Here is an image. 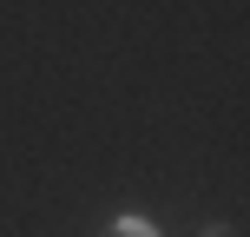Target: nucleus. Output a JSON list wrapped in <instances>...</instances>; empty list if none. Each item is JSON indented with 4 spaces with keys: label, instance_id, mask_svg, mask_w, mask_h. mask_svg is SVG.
I'll list each match as a JSON object with an SVG mask.
<instances>
[{
    "label": "nucleus",
    "instance_id": "2",
    "mask_svg": "<svg viewBox=\"0 0 250 237\" xmlns=\"http://www.w3.org/2000/svg\"><path fill=\"white\" fill-rule=\"evenodd\" d=\"M198 237H237V224H204Z\"/></svg>",
    "mask_w": 250,
    "mask_h": 237
},
{
    "label": "nucleus",
    "instance_id": "1",
    "mask_svg": "<svg viewBox=\"0 0 250 237\" xmlns=\"http://www.w3.org/2000/svg\"><path fill=\"white\" fill-rule=\"evenodd\" d=\"M105 237H165V224H158V217H145V211H125V217L105 224Z\"/></svg>",
    "mask_w": 250,
    "mask_h": 237
}]
</instances>
